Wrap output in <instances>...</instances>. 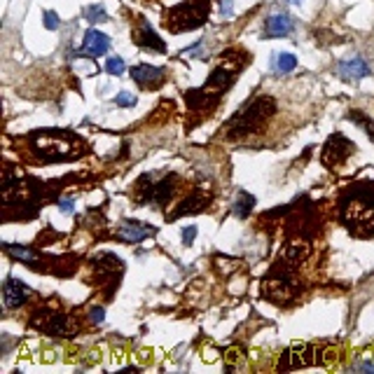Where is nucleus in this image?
Returning <instances> with one entry per match:
<instances>
[{
    "instance_id": "nucleus-1",
    "label": "nucleus",
    "mask_w": 374,
    "mask_h": 374,
    "mask_svg": "<svg viewBox=\"0 0 374 374\" xmlns=\"http://www.w3.org/2000/svg\"><path fill=\"white\" fill-rule=\"evenodd\" d=\"M342 223L360 239L374 237V183L351 185L342 197Z\"/></svg>"
},
{
    "instance_id": "nucleus-2",
    "label": "nucleus",
    "mask_w": 374,
    "mask_h": 374,
    "mask_svg": "<svg viewBox=\"0 0 374 374\" xmlns=\"http://www.w3.org/2000/svg\"><path fill=\"white\" fill-rule=\"evenodd\" d=\"M246 54H227L223 59V63L218 66L216 70L211 73L209 80L204 82L202 89H192L185 91V101L192 110H211L213 105L220 101V96L230 89L237 80V73L241 70V66H246Z\"/></svg>"
},
{
    "instance_id": "nucleus-3",
    "label": "nucleus",
    "mask_w": 374,
    "mask_h": 374,
    "mask_svg": "<svg viewBox=\"0 0 374 374\" xmlns=\"http://www.w3.org/2000/svg\"><path fill=\"white\" fill-rule=\"evenodd\" d=\"M31 143L36 148V155L45 162H61V159H73L77 157L80 143L77 136H73L68 131H38L31 136Z\"/></svg>"
},
{
    "instance_id": "nucleus-4",
    "label": "nucleus",
    "mask_w": 374,
    "mask_h": 374,
    "mask_svg": "<svg viewBox=\"0 0 374 374\" xmlns=\"http://www.w3.org/2000/svg\"><path fill=\"white\" fill-rule=\"evenodd\" d=\"M276 112V103L271 96H260L250 101L248 108H244L239 115H234L227 124V138H241L248 133L257 131L264 119H269Z\"/></svg>"
},
{
    "instance_id": "nucleus-5",
    "label": "nucleus",
    "mask_w": 374,
    "mask_h": 374,
    "mask_svg": "<svg viewBox=\"0 0 374 374\" xmlns=\"http://www.w3.org/2000/svg\"><path fill=\"white\" fill-rule=\"evenodd\" d=\"M209 12H211L209 0H190V3H180L164 15V26L171 33L195 31L209 19Z\"/></svg>"
},
{
    "instance_id": "nucleus-6",
    "label": "nucleus",
    "mask_w": 374,
    "mask_h": 374,
    "mask_svg": "<svg viewBox=\"0 0 374 374\" xmlns=\"http://www.w3.org/2000/svg\"><path fill=\"white\" fill-rule=\"evenodd\" d=\"M176 176H155V173H145L136 183V202L140 206H162L173 197L176 190Z\"/></svg>"
},
{
    "instance_id": "nucleus-7",
    "label": "nucleus",
    "mask_w": 374,
    "mask_h": 374,
    "mask_svg": "<svg viewBox=\"0 0 374 374\" xmlns=\"http://www.w3.org/2000/svg\"><path fill=\"white\" fill-rule=\"evenodd\" d=\"M33 327H38V330L47 332V335H52V337H66V335H73V332L77 330V325L73 323L68 316L57 313V311H50V309H43V311L36 313Z\"/></svg>"
},
{
    "instance_id": "nucleus-8",
    "label": "nucleus",
    "mask_w": 374,
    "mask_h": 374,
    "mask_svg": "<svg viewBox=\"0 0 374 374\" xmlns=\"http://www.w3.org/2000/svg\"><path fill=\"white\" fill-rule=\"evenodd\" d=\"M353 152H356V143L349 140L346 136H342V133H335V136H330V140L325 143L320 159H323L325 166L337 169V166H342L346 159L353 155Z\"/></svg>"
},
{
    "instance_id": "nucleus-9",
    "label": "nucleus",
    "mask_w": 374,
    "mask_h": 374,
    "mask_svg": "<svg viewBox=\"0 0 374 374\" xmlns=\"http://www.w3.org/2000/svg\"><path fill=\"white\" fill-rule=\"evenodd\" d=\"M316 349L309 344H292L283 353V360L278 363V370H297V367H309L316 363Z\"/></svg>"
},
{
    "instance_id": "nucleus-10",
    "label": "nucleus",
    "mask_w": 374,
    "mask_h": 374,
    "mask_svg": "<svg viewBox=\"0 0 374 374\" xmlns=\"http://www.w3.org/2000/svg\"><path fill=\"white\" fill-rule=\"evenodd\" d=\"M262 292L271 302H283V299H292L295 295V285H292V278L283 276H269L262 283Z\"/></svg>"
},
{
    "instance_id": "nucleus-11",
    "label": "nucleus",
    "mask_w": 374,
    "mask_h": 374,
    "mask_svg": "<svg viewBox=\"0 0 374 374\" xmlns=\"http://www.w3.org/2000/svg\"><path fill=\"white\" fill-rule=\"evenodd\" d=\"M206 206H209V195H206L204 187H197V190L192 192L185 202H180V206L171 213L169 220H176V218H183V216H195V213L204 211Z\"/></svg>"
},
{
    "instance_id": "nucleus-12",
    "label": "nucleus",
    "mask_w": 374,
    "mask_h": 374,
    "mask_svg": "<svg viewBox=\"0 0 374 374\" xmlns=\"http://www.w3.org/2000/svg\"><path fill=\"white\" fill-rule=\"evenodd\" d=\"M155 232L157 230H155V227H150V225L136 223V220H124V223L119 225V230H117V237L122 239V241H126V244H138V241H143V239L152 237Z\"/></svg>"
},
{
    "instance_id": "nucleus-13",
    "label": "nucleus",
    "mask_w": 374,
    "mask_h": 374,
    "mask_svg": "<svg viewBox=\"0 0 374 374\" xmlns=\"http://www.w3.org/2000/svg\"><path fill=\"white\" fill-rule=\"evenodd\" d=\"M133 40H136V45L145 47V50H155V52H164L166 50L164 40L157 36L155 29H152V26L145 22L143 17L138 19V29L133 31Z\"/></svg>"
},
{
    "instance_id": "nucleus-14",
    "label": "nucleus",
    "mask_w": 374,
    "mask_h": 374,
    "mask_svg": "<svg viewBox=\"0 0 374 374\" xmlns=\"http://www.w3.org/2000/svg\"><path fill=\"white\" fill-rule=\"evenodd\" d=\"M131 77L143 87V89H157L159 84L164 82V70L157 68V66H133L131 68Z\"/></svg>"
},
{
    "instance_id": "nucleus-15",
    "label": "nucleus",
    "mask_w": 374,
    "mask_h": 374,
    "mask_svg": "<svg viewBox=\"0 0 374 374\" xmlns=\"http://www.w3.org/2000/svg\"><path fill=\"white\" fill-rule=\"evenodd\" d=\"M29 295H31L29 285H24L22 280L8 278L3 283V297H5V306H8V309H17V306H22L26 299H29Z\"/></svg>"
},
{
    "instance_id": "nucleus-16",
    "label": "nucleus",
    "mask_w": 374,
    "mask_h": 374,
    "mask_svg": "<svg viewBox=\"0 0 374 374\" xmlns=\"http://www.w3.org/2000/svg\"><path fill=\"white\" fill-rule=\"evenodd\" d=\"M82 50H84L89 57H103L105 52L110 50V38L105 36V33H101V31L89 29V31L84 33V45H82Z\"/></svg>"
},
{
    "instance_id": "nucleus-17",
    "label": "nucleus",
    "mask_w": 374,
    "mask_h": 374,
    "mask_svg": "<svg viewBox=\"0 0 374 374\" xmlns=\"http://www.w3.org/2000/svg\"><path fill=\"white\" fill-rule=\"evenodd\" d=\"M94 271L105 280H112V271L122 274V260L112 253H101V255L94 257Z\"/></svg>"
},
{
    "instance_id": "nucleus-18",
    "label": "nucleus",
    "mask_w": 374,
    "mask_h": 374,
    "mask_svg": "<svg viewBox=\"0 0 374 374\" xmlns=\"http://www.w3.org/2000/svg\"><path fill=\"white\" fill-rule=\"evenodd\" d=\"M290 29H292V22H290L288 15H271L269 19H267V26H264V31H267V36H269V38L288 36Z\"/></svg>"
},
{
    "instance_id": "nucleus-19",
    "label": "nucleus",
    "mask_w": 374,
    "mask_h": 374,
    "mask_svg": "<svg viewBox=\"0 0 374 374\" xmlns=\"http://www.w3.org/2000/svg\"><path fill=\"white\" fill-rule=\"evenodd\" d=\"M309 255V244H302V241H292L280 250L278 260H283V264H295L299 260H304Z\"/></svg>"
},
{
    "instance_id": "nucleus-20",
    "label": "nucleus",
    "mask_w": 374,
    "mask_h": 374,
    "mask_svg": "<svg viewBox=\"0 0 374 374\" xmlns=\"http://www.w3.org/2000/svg\"><path fill=\"white\" fill-rule=\"evenodd\" d=\"M339 73H342L344 77H367L370 75V66H367L360 57H353L351 61H342L339 63Z\"/></svg>"
},
{
    "instance_id": "nucleus-21",
    "label": "nucleus",
    "mask_w": 374,
    "mask_h": 374,
    "mask_svg": "<svg viewBox=\"0 0 374 374\" xmlns=\"http://www.w3.org/2000/svg\"><path fill=\"white\" fill-rule=\"evenodd\" d=\"M253 206H255V197L248 195V192H239V197H237V202H234V216L237 218H248L250 216V211H253Z\"/></svg>"
},
{
    "instance_id": "nucleus-22",
    "label": "nucleus",
    "mask_w": 374,
    "mask_h": 374,
    "mask_svg": "<svg viewBox=\"0 0 374 374\" xmlns=\"http://www.w3.org/2000/svg\"><path fill=\"white\" fill-rule=\"evenodd\" d=\"M3 248H5V253H8V255L17 257L19 262H26V264H31V267H33L36 253H33L31 248H26V246H15V244H5Z\"/></svg>"
},
{
    "instance_id": "nucleus-23",
    "label": "nucleus",
    "mask_w": 374,
    "mask_h": 374,
    "mask_svg": "<svg viewBox=\"0 0 374 374\" xmlns=\"http://www.w3.org/2000/svg\"><path fill=\"white\" fill-rule=\"evenodd\" d=\"M271 68L276 73H290L297 68V59L288 54V52H283V54H274V63Z\"/></svg>"
},
{
    "instance_id": "nucleus-24",
    "label": "nucleus",
    "mask_w": 374,
    "mask_h": 374,
    "mask_svg": "<svg viewBox=\"0 0 374 374\" xmlns=\"http://www.w3.org/2000/svg\"><path fill=\"white\" fill-rule=\"evenodd\" d=\"M84 17H87V22H91V24L108 22V12H105L101 5H89V8L84 10Z\"/></svg>"
},
{
    "instance_id": "nucleus-25",
    "label": "nucleus",
    "mask_w": 374,
    "mask_h": 374,
    "mask_svg": "<svg viewBox=\"0 0 374 374\" xmlns=\"http://www.w3.org/2000/svg\"><path fill=\"white\" fill-rule=\"evenodd\" d=\"M349 119H351V122L360 124V126H363V129H365L367 136H372V138H374V122H372V119H367V117L363 115V112H360V110H351V112H349Z\"/></svg>"
},
{
    "instance_id": "nucleus-26",
    "label": "nucleus",
    "mask_w": 374,
    "mask_h": 374,
    "mask_svg": "<svg viewBox=\"0 0 374 374\" xmlns=\"http://www.w3.org/2000/svg\"><path fill=\"white\" fill-rule=\"evenodd\" d=\"M105 70H108L110 75H122V73H124V61L119 57H110L108 63H105Z\"/></svg>"
},
{
    "instance_id": "nucleus-27",
    "label": "nucleus",
    "mask_w": 374,
    "mask_h": 374,
    "mask_svg": "<svg viewBox=\"0 0 374 374\" xmlns=\"http://www.w3.org/2000/svg\"><path fill=\"white\" fill-rule=\"evenodd\" d=\"M241 353H244V351L239 349V346H232V349H227V353H225V360H227V363H230V365H227V370H234V365H237L239 360L244 358Z\"/></svg>"
},
{
    "instance_id": "nucleus-28",
    "label": "nucleus",
    "mask_w": 374,
    "mask_h": 374,
    "mask_svg": "<svg viewBox=\"0 0 374 374\" xmlns=\"http://www.w3.org/2000/svg\"><path fill=\"white\" fill-rule=\"evenodd\" d=\"M115 103L119 105V108H131V105H136V96L129 91H119L117 94V98H115Z\"/></svg>"
},
{
    "instance_id": "nucleus-29",
    "label": "nucleus",
    "mask_w": 374,
    "mask_h": 374,
    "mask_svg": "<svg viewBox=\"0 0 374 374\" xmlns=\"http://www.w3.org/2000/svg\"><path fill=\"white\" fill-rule=\"evenodd\" d=\"M59 26H61V19H59L57 12H52V10H47L45 12V29L47 31H57Z\"/></svg>"
},
{
    "instance_id": "nucleus-30",
    "label": "nucleus",
    "mask_w": 374,
    "mask_h": 374,
    "mask_svg": "<svg viewBox=\"0 0 374 374\" xmlns=\"http://www.w3.org/2000/svg\"><path fill=\"white\" fill-rule=\"evenodd\" d=\"M195 239H197V227L195 225L185 227V230H183V244L192 246V244H195Z\"/></svg>"
},
{
    "instance_id": "nucleus-31",
    "label": "nucleus",
    "mask_w": 374,
    "mask_h": 374,
    "mask_svg": "<svg viewBox=\"0 0 374 374\" xmlns=\"http://www.w3.org/2000/svg\"><path fill=\"white\" fill-rule=\"evenodd\" d=\"M103 316H105V309L103 306H94V309L89 311V318H91V323H103Z\"/></svg>"
},
{
    "instance_id": "nucleus-32",
    "label": "nucleus",
    "mask_w": 374,
    "mask_h": 374,
    "mask_svg": "<svg viewBox=\"0 0 374 374\" xmlns=\"http://www.w3.org/2000/svg\"><path fill=\"white\" fill-rule=\"evenodd\" d=\"M59 211L66 213V216H70V213H75V204H73L70 199H63V202H59Z\"/></svg>"
},
{
    "instance_id": "nucleus-33",
    "label": "nucleus",
    "mask_w": 374,
    "mask_h": 374,
    "mask_svg": "<svg viewBox=\"0 0 374 374\" xmlns=\"http://www.w3.org/2000/svg\"><path fill=\"white\" fill-rule=\"evenodd\" d=\"M234 15V8H232V0H223V17L230 19Z\"/></svg>"
},
{
    "instance_id": "nucleus-34",
    "label": "nucleus",
    "mask_w": 374,
    "mask_h": 374,
    "mask_svg": "<svg viewBox=\"0 0 374 374\" xmlns=\"http://www.w3.org/2000/svg\"><path fill=\"white\" fill-rule=\"evenodd\" d=\"M353 370H356V372H360V370L374 372V363H356V365H353Z\"/></svg>"
},
{
    "instance_id": "nucleus-35",
    "label": "nucleus",
    "mask_w": 374,
    "mask_h": 374,
    "mask_svg": "<svg viewBox=\"0 0 374 374\" xmlns=\"http://www.w3.org/2000/svg\"><path fill=\"white\" fill-rule=\"evenodd\" d=\"M290 3H295V5H299V3H302V0H290Z\"/></svg>"
}]
</instances>
